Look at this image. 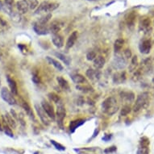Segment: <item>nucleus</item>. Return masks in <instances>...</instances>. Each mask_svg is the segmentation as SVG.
Returning a JSON list of instances; mask_svg holds the SVG:
<instances>
[{
    "instance_id": "nucleus-31",
    "label": "nucleus",
    "mask_w": 154,
    "mask_h": 154,
    "mask_svg": "<svg viewBox=\"0 0 154 154\" xmlns=\"http://www.w3.org/2000/svg\"><path fill=\"white\" fill-rule=\"evenodd\" d=\"M55 55L56 57H58L63 63L66 64V66H69V64H70L71 62V59L69 58V57H67V56H66L65 54H62V53H56Z\"/></svg>"
},
{
    "instance_id": "nucleus-16",
    "label": "nucleus",
    "mask_w": 154,
    "mask_h": 154,
    "mask_svg": "<svg viewBox=\"0 0 154 154\" xmlns=\"http://www.w3.org/2000/svg\"><path fill=\"white\" fill-rule=\"evenodd\" d=\"M77 38H78V32L74 31L73 32L71 33V35L69 36L68 40L66 41V49H69L73 46V45L75 44L76 41H77Z\"/></svg>"
},
{
    "instance_id": "nucleus-21",
    "label": "nucleus",
    "mask_w": 154,
    "mask_h": 154,
    "mask_svg": "<svg viewBox=\"0 0 154 154\" xmlns=\"http://www.w3.org/2000/svg\"><path fill=\"white\" fill-rule=\"evenodd\" d=\"M136 17H137V14L131 11L128 15V17L126 19L127 25L129 28H133L134 25H135V21H136Z\"/></svg>"
},
{
    "instance_id": "nucleus-15",
    "label": "nucleus",
    "mask_w": 154,
    "mask_h": 154,
    "mask_svg": "<svg viewBox=\"0 0 154 154\" xmlns=\"http://www.w3.org/2000/svg\"><path fill=\"white\" fill-rule=\"evenodd\" d=\"M52 41L57 48H62L64 45V39L60 34H53Z\"/></svg>"
},
{
    "instance_id": "nucleus-14",
    "label": "nucleus",
    "mask_w": 154,
    "mask_h": 154,
    "mask_svg": "<svg viewBox=\"0 0 154 154\" xmlns=\"http://www.w3.org/2000/svg\"><path fill=\"white\" fill-rule=\"evenodd\" d=\"M140 29L146 34L150 32V31H151V21L149 20V18H144L140 21Z\"/></svg>"
},
{
    "instance_id": "nucleus-5",
    "label": "nucleus",
    "mask_w": 154,
    "mask_h": 154,
    "mask_svg": "<svg viewBox=\"0 0 154 154\" xmlns=\"http://www.w3.org/2000/svg\"><path fill=\"white\" fill-rule=\"evenodd\" d=\"M149 144L150 142L148 137H141L139 141L137 154H149Z\"/></svg>"
},
{
    "instance_id": "nucleus-41",
    "label": "nucleus",
    "mask_w": 154,
    "mask_h": 154,
    "mask_svg": "<svg viewBox=\"0 0 154 154\" xmlns=\"http://www.w3.org/2000/svg\"><path fill=\"white\" fill-rule=\"evenodd\" d=\"M117 150V148L116 146H111V147H108V148H106L105 150H104V152L106 154L109 153H112V152H115Z\"/></svg>"
},
{
    "instance_id": "nucleus-35",
    "label": "nucleus",
    "mask_w": 154,
    "mask_h": 154,
    "mask_svg": "<svg viewBox=\"0 0 154 154\" xmlns=\"http://www.w3.org/2000/svg\"><path fill=\"white\" fill-rule=\"evenodd\" d=\"M86 76L88 77L90 79H97V76H99L97 74V71L94 70L93 69H88V70L86 71Z\"/></svg>"
},
{
    "instance_id": "nucleus-27",
    "label": "nucleus",
    "mask_w": 154,
    "mask_h": 154,
    "mask_svg": "<svg viewBox=\"0 0 154 154\" xmlns=\"http://www.w3.org/2000/svg\"><path fill=\"white\" fill-rule=\"evenodd\" d=\"M4 117H5V119L7 123L8 124V125L11 128L15 129L16 128V123H15V120L14 119L13 116L9 113H6V115H4Z\"/></svg>"
},
{
    "instance_id": "nucleus-7",
    "label": "nucleus",
    "mask_w": 154,
    "mask_h": 154,
    "mask_svg": "<svg viewBox=\"0 0 154 154\" xmlns=\"http://www.w3.org/2000/svg\"><path fill=\"white\" fill-rule=\"evenodd\" d=\"M35 109L36 113L40 117L41 122L43 123L45 125L48 126L50 124V119L48 118V116H47V114L45 113V111H44V109L42 108L41 105H39V104H35Z\"/></svg>"
},
{
    "instance_id": "nucleus-17",
    "label": "nucleus",
    "mask_w": 154,
    "mask_h": 154,
    "mask_svg": "<svg viewBox=\"0 0 154 154\" xmlns=\"http://www.w3.org/2000/svg\"><path fill=\"white\" fill-rule=\"evenodd\" d=\"M113 66L117 69H122L126 66V60L122 57H117L114 60Z\"/></svg>"
},
{
    "instance_id": "nucleus-45",
    "label": "nucleus",
    "mask_w": 154,
    "mask_h": 154,
    "mask_svg": "<svg viewBox=\"0 0 154 154\" xmlns=\"http://www.w3.org/2000/svg\"><path fill=\"white\" fill-rule=\"evenodd\" d=\"M111 139V135H105V137H103V140L104 141H109Z\"/></svg>"
},
{
    "instance_id": "nucleus-48",
    "label": "nucleus",
    "mask_w": 154,
    "mask_h": 154,
    "mask_svg": "<svg viewBox=\"0 0 154 154\" xmlns=\"http://www.w3.org/2000/svg\"><path fill=\"white\" fill-rule=\"evenodd\" d=\"M88 1H93V0H88Z\"/></svg>"
},
{
    "instance_id": "nucleus-24",
    "label": "nucleus",
    "mask_w": 154,
    "mask_h": 154,
    "mask_svg": "<svg viewBox=\"0 0 154 154\" xmlns=\"http://www.w3.org/2000/svg\"><path fill=\"white\" fill-rule=\"evenodd\" d=\"M21 105H22V107L24 109V111H26V113H27V115H28V116L30 117L32 119H34V120H35V116H34V114H33L32 110L31 109L30 106L28 105V103L25 101H23V100H22V102H21Z\"/></svg>"
},
{
    "instance_id": "nucleus-23",
    "label": "nucleus",
    "mask_w": 154,
    "mask_h": 154,
    "mask_svg": "<svg viewBox=\"0 0 154 154\" xmlns=\"http://www.w3.org/2000/svg\"><path fill=\"white\" fill-rule=\"evenodd\" d=\"M84 124H85L84 119H76V120L71 121L70 124H69V130H70L71 132H74L76 129Z\"/></svg>"
},
{
    "instance_id": "nucleus-13",
    "label": "nucleus",
    "mask_w": 154,
    "mask_h": 154,
    "mask_svg": "<svg viewBox=\"0 0 154 154\" xmlns=\"http://www.w3.org/2000/svg\"><path fill=\"white\" fill-rule=\"evenodd\" d=\"M17 10L20 14H25L29 11V7L27 0H20L16 3Z\"/></svg>"
},
{
    "instance_id": "nucleus-4",
    "label": "nucleus",
    "mask_w": 154,
    "mask_h": 154,
    "mask_svg": "<svg viewBox=\"0 0 154 154\" xmlns=\"http://www.w3.org/2000/svg\"><path fill=\"white\" fill-rule=\"evenodd\" d=\"M1 97L6 103H8L10 105H16L17 103L14 94L7 87H3L1 90Z\"/></svg>"
},
{
    "instance_id": "nucleus-36",
    "label": "nucleus",
    "mask_w": 154,
    "mask_h": 154,
    "mask_svg": "<svg viewBox=\"0 0 154 154\" xmlns=\"http://www.w3.org/2000/svg\"><path fill=\"white\" fill-rule=\"evenodd\" d=\"M29 7V10H35L39 6L38 0H27Z\"/></svg>"
},
{
    "instance_id": "nucleus-34",
    "label": "nucleus",
    "mask_w": 154,
    "mask_h": 154,
    "mask_svg": "<svg viewBox=\"0 0 154 154\" xmlns=\"http://www.w3.org/2000/svg\"><path fill=\"white\" fill-rule=\"evenodd\" d=\"M131 111V108L130 105L128 104H126L123 106V108L121 109V111H120V116H127Z\"/></svg>"
},
{
    "instance_id": "nucleus-43",
    "label": "nucleus",
    "mask_w": 154,
    "mask_h": 154,
    "mask_svg": "<svg viewBox=\"0 0 154 154\" xmlns=\"http://www.w3.org/2000/svg\"><path fill=\"white\" fill-rule=\"evenodd\" d=\"M4 3L9 8H12L13 4H14V0H4Z\"/></svg>"
},
{
    "instance_id": "nucleus-44",
    "label": "nucleus",
    "mask_w": 154,
    "mask_h": 154,
    "mask_svg": "<svg viewBox=\"0 0 154 154\" xmlns=\"http://www.w3.org/2000/svg\"><path fill=\"white\" fill-rule=\"evenodd\" d=\"M32 82L35 84H38L40 82V79L36 74H33L32 75Z\"/></svg>"
},
{
    "instance_id": "nucleus-22",
    "label": "nucleus",
    "mask_w": 154,
    "mask_h": 154,
    "mask_svg": "<svg viewBox=\"0 0 154 154\" xmlns=\"http://www.w3.org/2000/svg\"><path fill=\"white\" fill-rule=\"evenodd\" d=\"M57 81L58 82V85L60 86L63 91H69L70 90V86L69 85V82L66 81V79H63L62 77H57Z\"/></svg>"
},
{
    "instance_id": "nucleus-6",
    "label": "nucleus",
    "mask_w": 154,
    "mask_h": 154,
    "mask_svg": "<svg viewBox=\"0 0 154 154\" xmlns=\"http://www.w3.org/2000/svg\"><path fill=\"white\" fill-rule=\"evenodd\" d=\"M66 108L63 106V104L60 103L57 105V108L56 111V118H57V124L61 128H63V123L64 119L66 118Z\"/></svg>"
},
{
    "instance_id": "nucleus-47",
    "label": "nucleus",
    "mask_w": 154,
    "mask_h": 154,
    "mask_svg": "<svg viewBox=\"0 0 154 154\" xmlns=\"http://www.w3.org/2000/svg\"><path fill=\"white\" fill-rule=\"evenodd\" d=\"M0 131H3V128H2V124L0 122Z\"/></svg>"
},
{
    "instance_id": "nucleus-39",
    "label": "nucleus",
    "mask_w": 154,
    "mask_h": 154,
    "mask_svg": "<svg viewBox=\"0 0 154 154\" xmlns=\"http://www.w3.org/2000/svg\"><path fill=\"white\" fill-rule=\"evenodd\" d=\"M50 142H51V144H53V146L55 147L56 149H57V150H60V151H64V150H66V148H65L62 144H59V143H57V142H56L55 140H51Z\"/></svg>"
},
{
    "instance_id": "nucleus-32",
    "label": "nucleus",
    "mask_w": 154,
    "mask_h": 154,
    "mask_svg": "<svg viewBox=\"0 0 154 154\" xmlns=\"http://www.w3.org/2000/svg\"><path fill=\"white\" fill-rule=\"evenodd\" d=\"M52 18V15L50 13H48L46 15H43L42 17H41L39 20H38V23H42V24H48V21L50 20V19Z\"/></svg>"
},
{
    "instance_id": "nucleus-3",
    "label": "nucleus",
    "mask_w": 154,
    "mask_h": 154,
    "mask_svg": "<svg viewBox=\"0 0 154 154\" xmlns=\"http://www.w3.org/2000/svg\"><path fill=\"white\" fill-rule=\"evenodd\" d=\"M59 7V3H49L47 1H44L38 6L35 9V14H41V13H50L53 11L56 10Z\"/></svg>"
},
{
    "instance_id": "nucleus-26",
    "label": "nucleus",
    "mask_w": 154,
    "mask_h": 154,
    "mask_svg": "<svg viewBox=\"0 0 154 154\" xmlns=\"http://www.w3.org/2000/svg\"><path fill=\"white\" fill-rule=\"evenodd\" d=\"M46 59H47V61H48V62L52 65V66H54L57 70L59 71L63 70V66H62V65H61L58 61H57V60H55V59L52 58V57H46Z\"/></svg>"
},
{
    "instance_id": "nucleus-19",
    "label": "nucleus",
    "mask_w": 154,
    "mask_h": 154,
    "mask_svg": "<svg viewBox=\"0 0 154 154\" xmlns=\"http://www.w3.org/2000/svg\"><path fill=\"white\" fill-rule=\"evenodd\" d=\"M7 81H8V86L10 87V91L14 94V95H17L18 94V88L16 82L14 79H11L9 76L7 77Z\"/></svg>"
},
{
    "instance_id": "nucleus-29",
    "label": "nucleus",
    "mask_w": 154,
    "mask_h": 154,
    "mask_svg": "<svg viewBox=\"0 0 154 154\" xmlns=\"http://www.w3.org/2000/svg\"><path fill=\"white\" fill-rule=\"evenodd\" d=\"M138 57H137V56H134L132 57V58H131V63L129 64V72H131L132 73L133 71L136 70V69L137 68V66H138Z\"/></svg>"
},
{
    "instance_id": "nucleus-10",
    "label": "nucleus",
    "mask_w": 154,
    "mask_h": 154,
    "mask_svg": "<svg viewBox=\"0 0 154 154\" xmlns=\"http://www.w3.org/2000/svg\"><path fill=\"white\" fill-rule=\"evenodd\" d=\"M152 48V42L151 40L149 39H144L143 41L140 43L139 49L140 52L143 54H149L150 53Z\"/></svg>"
},
{
    "instance_id": "nucleus-37",
    "label": "nucleus",
    "mask_w": 154,
    "mask_h": 154,
    "mask_svg": "<svg viewBox=\"0 0 154 154\" xmlns=\"http://www.w3.org/2000/svg\"><path fill=\"white\" fill-rule=\"evenodd\" d=\"M76 88H77V90L82 91L84 93H90V92L93 91V88L90 86H77Z\"/></svg>"
},
{
    "instance_id": "nucleus-20",
    "label": "nucleus",
    "mask_w": 154,
    "mask_h": 154,
    "mask_svg": "<svg viewBox=\"0 0 154 154\" xmlns=\"http://www.w3.org/2000/svg\"><path fill=\"white\" fill-rule=\"evenodd\" d=\"M113 81L116 84L124 83L126 81V73L121 72V73H116L113 77Z\"/></svg>"
},
{
    "instance_id": "nucleus-25",
    "label": "nucleus",
    "mask_w": 154,
    "mask_h": 154,
    "mask_svg": "<svg viewBox=\"0 0 154 154\" xmlns=\"http://www.w3.org/2000/svg\"><path fill=\"white\" fill-rule=\"evenodd\" d=\"M105 62H106V61H105L103 57L99 56L94 60V66H95L97 69H102L105 65Z\"/></svg>"
},
{
    "instance_id": "nucleus-28",
    "label": "nucleus",
    "mask_w": 154,
    "mask_h": 154,
    "mask_svg": "<svg viewBox=\"0 0 154 154\" xmlns=\"http://www.w3.org/2000/svg\"><path fill=\"white\" fill-rule=\"evenodd\" d=\"M124 41L123 39H117L116 41H115V44H114V50H115V53H119L120 52V50L123 48L124 46Z\"/></svg>"
},
{
    "instance_id": "nucleus-18",
    "label": "nucleus",
    "mask_w": 154,
    "mask_h": 154,
    "mask_svg": "<svg viewBox=\"0 0 154 154\" xmlns=\"http://www.w3.org/2000/svg\"><path fill=\"white\" fill-rule=\"evenodd\" d=\"M1 124H2V128H3V130L4 131V132L6 133V135L10 137H14V135H13V132H12V130H11V127L8 125V124L7 123V121H6L4 116H2V122H1Z\"/></svg>"
},
{
    "instance_id": "nucleus-2",
    "label": "nucleus",
    "mask_w": 154,
    "mask_h": 154,
    "mask_svg": "<svg viewBox=\"0 0 154 154\" xmlns=\"http://www.w3.org/2000/svg\"><path fill=\"white\" fill-rule=\"evenodd\" d=\"M149 105V94L148 92H143L137 96L136 103L133 106L134 112H139L142 109L147 108Z\"/></svg>"
},
{
    "instance_id": "nucleus-46",
    "label": "nucleus",
    "mask_w": 154,
    "mask_h": 154,
    "mask_svg": "<svg viewBox=\"0 0 154 154\" xmlns=\"http://www.w3.org/2000/svg\"><path fill=\"white\" fill-rule=\"evenodd\" d=\"M99 132V128L95 129V131H94V135H93V137H92V138H94L96 136H98Z\"/></svg>"
},
{
    "instance_id": "nucleus-9",
    "label": "nucleus",
    "mask_w": 154,
    "mask_h": 154,
    "mask_svg": "<svg viewBox=\"0 0 154 154\" xmlns=\"http://www.w3.org/2000/svg\"><path fill=\"white\" fill-rule=\"evenodd\" d=\"M33 29L38 35H47L49 32V26L48 24H42L38 22L34 23Z\"/></svg>"
},
{
    "instance_id": "nucleus-12",
    "label": "nucleus",
    "mask_w": 154,
    "mask_h": 154,
    "mask_svg": "<svg viewBox=\"0 0 154 154\" xmlns=\"http://www.w3.org/2000/svg\"><path fill=\"white\" fill-rule=\"evenodd\" d=\"M119 96L122 99V100H124L127 103H131L134 101L135 99V95L131 91H121L119 93Z\"/></svg>"
},
{
    "instance_id": "nucleus-1",
    "label": "nucleus",
    "mask_w": 154,
    "mask_h": 154,
    "mask_svg": "<svg viewBox=\"0 0 154 154\" xmlns=\"http://www.w3.org/2000/svg\"><path fill=\"white\" fill-rule=\"evenodd\" d=\"M119 106L117 103V100L114 97L106 98L102 103V109L104 113L107 114L108 116H112L116 114L118 111Z\"/></svg>"
},
{
    "instance_id": "nucleus-38",
    "label": "nucleus",
    "mask_w": 154,
    "mask_h": 154,
    "mask_svg": "<svg viewBox=\"0 0 154 154\" xmlns=\"http://www.w3.org/2000/svg\"><path fill=\"white\" fill-rule=\"evenodd\" d=\"M8 23H7V21H5L3 19L0 17V34L3 33L8 28Z\"/></svg>"
},
{
    "instance_id": "nucleus-33",
    "label": "nucleus",
    "mask_w": 154,
    "mask_h": 154,
    "mask_svg": "<svg viewBox=\"0 0 154 154\" xmlns=\"http://www.w3.org/2000/svg\"><path fill=\"white\" fill-rule=\"evenodd\" d=\"M48 95V98H49V99H50L53 103H57V104L61 103V98H60L57 94H56L55 93H49Z\"/></svg>"
},
{
    "instance_id": "nucleus-42",
    "label": "nucleus",
    "mask_w": 154,
    "mask_h": 154,
    "mask_svg": "<svg viewBox=\"0 0 154 154\" xmlns=\"http://www.w3.org/2000/svg\"><path fill=\"white\" fill-rule=\"evenodd\" d=\"M124 57H125V58L126 59H129L131 57V52L130 49H126V50L124 51Z\"/></svg>"
},
{
    "instance_id": "nucleus-11",
    "label": "nucleus",
    "mask_w": 154,
    "mask_h": 154,
    "mask_svg": "<svg viewBox=\"0 0 154 154\" xmlns=\"http://www.w3.org/2000/svg\"><path fill=\"white\" fill-rule=\"evenodd\" d=\"M64 23L61 21L55 20L49 24V32H52V34H57L58 32L61 30V28L63 27Z\"/></svg>"
},
{
    "instance_id": "nucleus-30",
    "label": "nucleus",
    "mask_w": 154,
    "mask_h": 154,
    "mask_svg": "<svg viewBox=\"0 0 154 154\" xmlns=\"http://www.w3.org/2000/svg\"><path fill=\"white\" fill-rule=\"evenodd\" d=\"M71 78H72V80H73V82L76 84H82L86 82L85 78L82 74H79V73L73 74V75L71 76Z\"/></svg>"
},
{
    "instance_id": "nucleus-8",
    "label": "nucleus",
    "mask_w": 154,
    "mask_h": 154,
    "mask_svg": "<svg viewBox=\"0 0 154 154\" xmlns=\"http://www.w3.org/2000/svg\"><path fill=\"white\" fill-rule=\"evenodd\" d=\"M41 106L44 109V111H45V113L47 114V116H48L49 119H56V112L54 111V109H53V105H51L48 102L43 100L42 103H41Z\"/></svg>"
},
{
    "instance_id": "nucleus-40",
    "label": "nucleus",
    "mask_w": 154,
    "mask_h": 154,
    "mask_svg": "<svg viewBox=\"0 0 154 154\" xmlns=\"http://www.w3.org/2000/svg\"><path fill=\"white\" fill-rule=\"evenodd\" d=\"M96 58V53L93 51H91V52H89L87 54H86V59L88 60V61H94V59Z\"/></svg>"
}]
</instances>
